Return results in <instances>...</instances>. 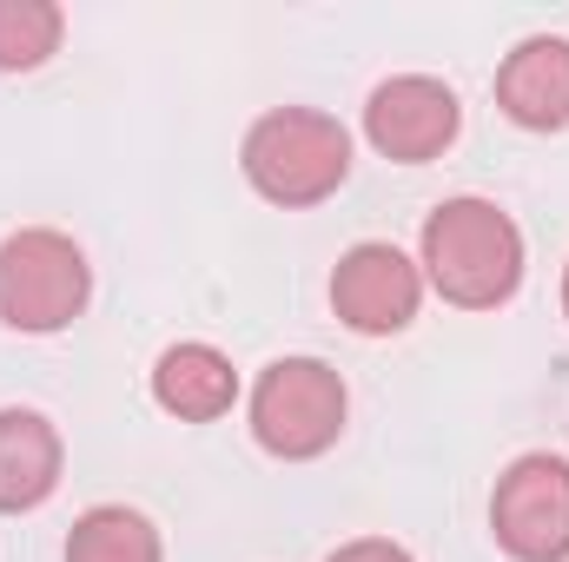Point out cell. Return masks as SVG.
<instances>
[{"label":"cell","instance_id":"cell-2","mask_svg":"<svg viewBox=\"0 0 569 562\" xmlns=\"http://www.w3.org/2000/svg\"><path fill=\"white\" fill-rule=\"evenodd\" d=\"M351 172V133L331 113L279 107L246 133V179L272 205H318L345 185Z\"/></svg>","mask_w":569,"mask_h":562},{"label":"cell","instance_id":"cell-10","mask_svg":"<svg viewBox=\"0 0 569 562\" xmlns=\"http://www.w3.org/2000/svg\"><path fill=\"white\" fill-rule=\"evenodd\" d=\"M60 490V430L40 411H0V516L40 510Z\"/></svg>","mask_w":569,"mask_h":562},{"label":"cell","instance_id":"cell-11","mask_svg":"<svg viewBox=\"0 0 569 562\" xmlns=\"http://www.w3.org/2000/svg\"><path fill=\"white\" fill-rule=\"evenodd\" d=\"M67 562H166V550H159V530L146 523L140 510L100 503V510H87V516L73 523Z\"/></svg>","mask_w":569,"mask_h":562},{"label":"cell","instance_id":"cell-7","mask_svg":"<svg viewBox=\"0 0 569 562\" xmlns=\"http://www.w3.org/2000/svg\"><path fill=\"white\" fill-rule=\"evenodd\" d=\"M457 93L443 87V80H430V73H398V80H385L378 93H371V107H365V133L371 145L385 152V159H398V165H425L437 159L443 145L457 140Z\"/></svg>","mask_w":569,"mask_h":562},{"label":"cell","instance_id":"cell-5","mask_svg":"<svg viewBox=\"0 0 569 562\" xmlns=\"http://www.w3.org/2000/svg\"><path fill=\"white\" fill-rule=\"evenodd\" d=\"M490 530L517 562H563L569 556V456L530 450L497 476Z\"/></svg>","mask_w":569,"mask_h":562},{"label":"cell","instance_id":"cell-13","mask_svg":"<svg viewBox=\"0 0 569 562\" xmlns=\"http://www.w3.org/2000/svg\"><path fill=\"white\" fill-rule=\"evenodd\" d=\"M325 562H411L398 543H385V536H358V543H345L338 556H325Z\"/></svg>","mask_w":569,"mask_h":562},{"label":"cell","instance_id":"cell-8","mask_svg":"<svg viewBox=\"0 0 569 562\" xmlns=\"http://www.w3.org/2000/svg\"><path fill=\"white\" fill-rule=\"evenodd\" d=\"M497 107L530 127V133H563L569 127V40L537 33L497 67Z\"/></svg>","mask_w":569,"mask_h":562},{"label":"cell","instance_id":"cell-1","mask_svg":"<svg viewBox=\"0 0 569 562\" xmlns=\"http://www.w3.org/2000/svg\"><path fill=\"white\" fill-rule=\"evenodd\" d=\"M425 279L463 304L497 311L523 284V232L490 199H450L425 219Z\"/></svg>","mask_w":569,"mask_h":562},{"label":"cell","instance_id":"cell-9","mask_svg":"<svg viewBox=\"0 0 569 562\" xmlns=\"http://www.w3.org/2000/svg\"><path fill=\"white\" fill-rule=\"evenodd\" d=\"M152 398H159L166 418L212 423L239 404V371H232V358H219L212 344H172V351H159V364H152Z\"/></svg>","mask_w":569,"mask_h":562},{"label":"cell","instance_id":"cell-14","mask_svg":"<svg viewBox=\"0 0 569 562\" xmlns=\"http://www.w3.org/2000/svg\"><path fill=\"white\" fill-rule=\"evenodd\" d=\"M563 311H569V272H563Z\"/></svg>","mask_w":569,"mask_h":562},{"label":"cell","instance_id":"cell-4","mask_svg":"<svg viewBox=\"0 0 569 562\" xmlns=\"http://www.w3.org/2000/svg\"><path fill=\"white\" fill-rule=\"evenodd\" d=\"M345 430V378L325 364V358H279L259 371L252 384V436L284 456V463H305V456H325Z\"/></svg>","mask_w":569,"mask_h":562},{"label":"cell","instance_id":"cell-6","mask_svg":"<svg viewBox=\"0 0 569 562\" xmlns=\"http://www.w3.org/2000/svg\"><path fill=\"white\" fill-rule=\"evenodd\" d=\"M425 272L398 252V245H351L331 272V311L358 331V338H391L418 318Z\"/></svg>","mask_w":569,"mask_h":562},{"label":"cell","instance_id":"cell-12","mask_svg":"<svg viewBox=\"0 0 569 562\" xmlns=\"http://www.w3.org/2000/svg\"><path fill=\"white\" fill-rule=\"evenodd\" d=\"M60 7L53 0H0V73H33L60 47Z\"/></svg>","mask_w":569,"mask_h":562},{"label":"cell","instance_id":"cell-3","mask_svg":"<svg viewBox=\"0 0 569 562\" xmlns=\"http://www.w3.org/2000/svg\"><path fill=\"white\" fill-rule=\"evenodd\" d=\"M93 291V265L87 252L53 232V225H27L13 239H0V324L7 331H67L87 311Z\"/></svg>","mask_w":569,"mask_h":562}]
</instances>
